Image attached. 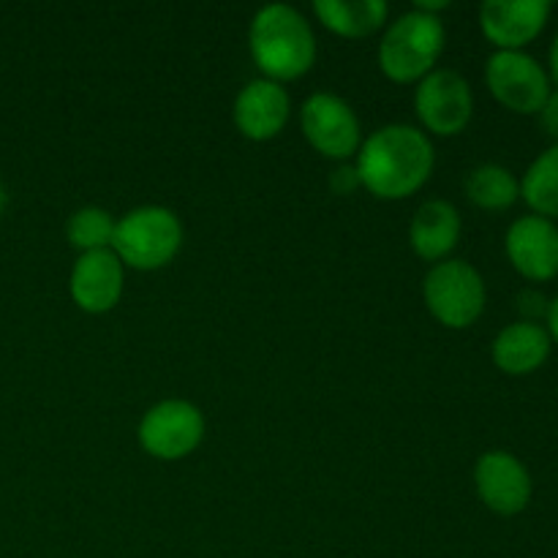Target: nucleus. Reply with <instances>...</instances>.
Returning <instances> with one entry per match:
<instances>
[{
    "label": "nucleus",
    "instance_id": "aec40b11",
    "mask_svg": "<svg viewBox=\"0 0 558 558\" xmlns=\"http://www.w3.org/2000/svg\"><path fill=\"white\" fill-rule=\"evenodd\" d=\"M114 223L118 218L104 207H80L65 221V238H69L71 248H76L80 254L109 251L114 240Z\"/></svg>",
    "mask_w": 558,
    "mask_h": 558
},
{
    "label": "nucleus",
    "instance_id": "20e7f679",
    "mask_svg": "<svg viewBox=\"0 0 558 558\" xmlns=\"http://www.w3.org/2000/svg\"><path fill=\"white\" fill-rule=\"evenodd\" d=\"M183 221L161 205H142L114 223L112 251L123 267L153 272L174 262L183 248Z\"/></svg>",
    "mask_w": 558,
    "mask_h": 558
},
{
    "label": "nucleus",
    "instance_id": "393cba45",
    "mask_svg": "<svg viewBox=\"0 0 558 558\" xmlns=\"http://www.w3.org/2000/svg\"><path fill=\"white\" fill-rule=\"evenodd\" d=\"M548 76L558 85V31H556L554 44H550V74Z\"/></svg>",
    "mask_w": 558,
    "mask_h": 558
},
{
    "label": "nucleus",
    "instance_id": "9b49d317",
    "mask_svg": "<svg viewBox=\"0 0 558 558\" xmlns=\"http://www.w3.org/2000/svg\"><path fill=\"white\" fill-rule=\"evenodd\" d=\"M550 11L548 0H485L480 27L496 52H523L545 31Z\"/></svg>",
    "mask_w": 558,
    "mask_h": 558
},
{
    "label": "nucleus",
    "instance_id": "423d86ee",
    "mask_svg": "<svg viewBox=\"0 0 558 558\" xmlns=\"http://www.w3.org/2000/svg\"><path fill=\"white\" fill-rule=\"evenodd\" d=\"M205 414L185 398H167L142 414L136 441L156 461H183L205 439Z\"/></svg>",
    "mask_w": 558,
    "mask_h": 558
},
{
    "label": "nucleus",
    "instance_id": "5701e85b",
    "mask_svg": "<svg viewBox=\"0 0 558 558\" xmlns=\"http://www.w3.org/2000/svg\"><path fill=\"white\" fill-rule=\"evenodd\" d=\"M330 183L338 194H352V191L360 185V180H357V172H354V167H341L332 172Z\"/></svg>",
    "mask_w": 558,
    "mask_h": 558
},
{
    "label": "nucleus",
    "instance_id": "1a4fd4ad",
    "mask_svg": "<svg viewBox=\"0 0 558 558\" xmlns=\"http://www.w3.org/2000/svg\"><path fill=\"white\" fill-rule=\"evenodd\" d=\"M490 96L518 114H537L550 96V76L526 52H494L485 63Z\"/></svg>",
    "mask_w": 558,
    "mask_h": 558
},
{
    "label": "nucleus",
    "instance_id": "a211bd4d",
    "mask_svg": "<svg viewBox=\"0 0 558 558\" xmlns=\"http://www.w3.org/2000/svg\"><path fill=\"white\" fill-rule=\"evenodd\" d=\"M466 196L480 210H507L521 196V183L501 163H480L466 178Z\"/></svg>",
    "mask_w": 558,
    "mask_h": 558
},
{
    "label": "nucleus",
    "instance_id": "2eb2a0df",
    "mask_svg": "<svg viewBox=\"0 0 558 558\" xmlns=\"http://www.w3.org/2000/svg\"><path fill=\"white\" fill-rule=\"evenodd\" d=\"M461 213L447 199H428L414 210L409 223V245L425 262H445L461 240Z\"/></svg>",
    "mask_w": 558,
    "mask_h": 558
},
{
    "label": "nucleus",
    "instance_id": "7ed1b4c3",
    "mask_svg": "<svg viewBox=\"0 0 558 558\" xmlns=\"http://www.w3.org/2000/svg\"><path fill=\"white\" fill-rule=\"evenodd\" d=\"M445 44L447 31L441 16L412 9L385 27L376 60L387 80L398 85H412L436 71Z\"/></svg>",
    "mask_w": 558,
    "mask_h": 558
},
{
    "label": "nucleus",
    "instance_id": "b1692460",
    "mask_svg": "<svg viewBox=\"0 0 558 558\" xmlns=\"http://www.w3.org/2000/svg\"><path fill=\"white\" fill-rule=\"evenodd\" d=\"M545 319H548V327H545V330H548L550 341L558 343V298L548 305V316H545Z\"/></svg>",
    "mask_w": 558,
    "mask_h": 558
},
{
    "label": "nucleus",
    "instance_id": "f8f14e48",
    "mask_svg": "<svg viewBox=\"0 0 558 558\" xmlns=\"http://www.w3.org/2000/svg\"><path fill=\"white\" fill-rule=\"evenodd\" d=\"M71 300L80 311L90 316L109 314L123 300L125 292V267L114 256V251H96V254H80L69 278Z\"/></svg>",
    "mask_w": 558,
    "mask_h": 558
},
{
    "label": "nucleus",
    "instance_id": "f03ea898",
    "mask_svg": "<svg viewBox=\"0 0 558 558\" xmlns=\"http://www.w3.org/2000/svg\"><path fill=\"white\" fill-rule=\"evenodd\" d=\"M248 49L265 80L294 82L308 74L319 58V44L311 22L289 3L259 9L248 27Z\"/></svg>",
    "mask_w": 558,
    "mask_h": 558
},
{
    "label": "nucleus",
    "instance_id": "a878e982",
    "mask_svg": "<svg viewBox=\"0 0 558 558\" xmlns=\"http://www.w3.org/2000/svg\"><path fill=\"white\" fill-rule=\"evenodd\" d=\"M5 205H9V194H5V185L0 183V213L5 210Z\"/></svg>",
    "mask_w": 558,
    "mask_h": 558
},
{
    "label": "nucleus",
    "instance_id": "6e6552de",
    "mask_svg": "<svg viewBox=\"0 0 558 558\" xmlns=\"http://www.w3.org/2000/svg\"><path fill=\"white\" fill-rule=\"evenodd\" d=\"M414 109L428 136H458L474 118V93L466 76L452 69L430 71L417 82Z\"/></svg>",
    "mask_w": 558,
    "mask_h": 558
},
{
    "label": "nucleus",
    "instance_id": "4468645a",
    "mask_svg": "<svg viewBox=\"0 0 558 558\" xmlns=\"http://www.w3.org/2000/svg\"><path fill=\"white\" fill-rule=\"evenodd\" d=\"M505 251L510 265L526 281H550L558 276V227L550 218L532 213L512 221Z\"/></svg>",
    "mask_w": 558,
    "mask_h": 558
},
{
    "label": "nucleus",
    "instance_id": "f3484780",
    "mask_svg": "<svg viewBox=\"0 0 558 558\" xmlns=\"http://www.w3.org/2000/svg\"><path fill=\"white\" fill-rule=\"evenodd\" d=\"M322 27L341 38H368L387 25L390 5L385 0H314Z\"/></svg>",
    "mask_w": 558,
    "mask_h": 558
},
{
    "label": "nucleus",
    "instance_id": "6ab92c4d",
    "mask_svg": "<svg viewBox=\"0 0 558 558\" xmlns=\"http://www.w3.org/2000/svg\"><path fill=\"white\" fill-rule=\"evenodd\" d=\"M521 199L534 216L558 218V145L539 153L521 180Z\"/></svg>",
    "mask_w": 558,
    "mask_h": 558
},
{
    "label": "nucleus",
    "instance_id": "0eeeda50",
    "mask_svg": "<svg viewBox=\"0 0 558 558\" xmlns=\"http://www.w3.org/2000/svg\"><path fill=\"white\" fill-rule=\"evenodd\" d=\"M300 129L319 156L349 161L363 145V125L347 98L336 93H314L300 109Z\"/></svg>",
    "mask_w": 558,
    "mask_h": 558
},
{
    "label": "nucleus",
    "instance_id": "f257e3e1",
    "mask_svg": "<svg viewBox=\"0 0 558 558\" xmlns=\"http://www.w3.org/2000/svg\"><path fill=\"white\" fill-rule=\"evenodd\" d=\"M434 167V142L423 129L409 123H387L371 131L354 156L360 185L385 202L417 194L430 180Z\"/></svg>",
    "mask_w": 558,
    "mask_h": 558
},
{
    "label": "nucleus",
    "instance_id": "9d476101",
    "mask_svg": "<svg viewBox=\"0 0 558 558\" xmlns=\"http://www.w3.org/2000/svg\"><path fill=\"white\" fill-rule=\"evenodd\" d=\"M474 488L480 501L496 515H521L534 494L532 474L518 456L507 450H488L474 466Z\"/></svg>",
    "mask_w": 558,
    "mask_h": 558
},
{
    "label": "nucleus",
    "instance_id": "dca6fc26",
    "mask_svg": "<svg viewBox=\"0 0 558 558\" xmlns=\"http://www.w3.org/2000/svg\"><path fill=\"white\" fill-rule=\"evenodd\" d=\"M550 336L539 322H512L494 338L490 357L507 376H529L550 357Z\"/></svg>",
    "mask_w": 558,
    "mask_h": 558
},
{
    "label": "nucleus",
    "instance_id": "4be33fe9",
    "mask_svg": "<svg viewBox=\"0 0 558 558\" xmlns=\"http://www.w3.org/2000/svg\"><path fill=\"white\" fill-rule=\"evenodd\" d=\"M539 125H543L545 134L550 136V140H556L558 145V90H550L548 101L543 104V109H539Z\"/></svg>",
    "mask_w": 558,
    "mask_h": 558
},
{
    "label": "nucleus",
    "instance_id": "39448f33",
    "mask_svg": "<svg viewBox=\"0 0 558 558\" xmlns=\"http://www.w3.org/2000/svg\"><path fill=\"white\" fill-rule=\"evenodd\" d=\"M423 300L428 314L450 330H466L483 316L488 289L483 276L466 259L436 262L423 278Z\"/></svg>",
    "mask_w": 558,
    "mask_h": 558
},
{
    "label": "nucleus",
    "instance_id": "ddd939ff",
    "mask_svg": "<svg viewBox=\"0 0 558 558\" xmlns=\"http://www.w3.org/2000/svg\"><path fill=\"white\" fill-rule=\"evenodd\" d=\"M289 114H292V98L287 87L265 76L245 82L232 107L234 125L251 142L276 140L287 129Z\"/></svg>",
    "mask_w": 558,
    "mask_h": 558
},
{
    "label": "nucleus",
    "instance_id": "412c9836",
    "mask_svg": "<svg viewBox=\"0 0 558 558\" xmlns=\"http://www.w3.org/2000/svg\"><path fill=\"white\" fill-rule=\"evenodd\" d=\"M548 305L550 303L539 292H523L518 298V308L526 316V322H537V316H548Z\"/></svg>",
    "mask_w": 558,
    "mask_h": 558
}]
</instances>
